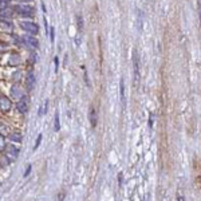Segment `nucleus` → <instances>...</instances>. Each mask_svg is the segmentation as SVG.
<instances>
[{
  "instance_id": "aec40b11",
  "label": "nucleus",
  "mask_w": 201,
  "mask_h": 201,
  "mask_svg": "<svg viewBox=\"0 0 201 201\" xmlns=\"http://www.w3.org/2000/svg\"><path fill=\"white\" fill-rule=\"evenodd\" d=\"M31 169H32V166H31V165H30V166L27 168V170H26V173H24V177H27V176L30 174V172H31Z\"/></svg>"
},
{
  "instance_id": "7ed1b4c3",
  "label": "nucleus",
  "mask_w": 201,
  "mask_h": 201,
  "mask_svg": "<svg viewBox=\"0 0 201 201\" xmlns=\"http://www.w3.org/2000/svg\"><path fill=\"white\" fill-rule=\"evenodd\" d=\"M20 27H22L24 31H27L30 34H36L38 32V26H36V23H34V22H22L20 23Z\"/></svg>"
},
{
  "instance_id": "0eeeda50",
  "label": "nucleus",
  "mask_w": 201,
  "mask_h": 201,
  "mask_svg": "<svg viewBox=\"0 0 201 201\" xmlns=\"http://www.w3.org/2000/svg\"><path fill=\"white\" fill-rule=\"evenodd\" d=\"M0 107H2L3 110H9V107H11V102H9V99L7 97H0Z\"/></svg>"
},
{
  "instance_id": "ddd939ff",
  "label": "nucleus",
  "mask_w": 201,
  "mask_h": 201,
  "mask_svg": "<svg viewBox=\"0 0 201 201\" xmlns=\"http://www.w3.org/2000/svg\"><path fill=\"white\" fill-rule=\"evenodd\" d=\"M9 138H11L14 142H22V135L18 134V133H14V134H9Z\"/></svg>"
},
{
  "instance_id": "39448f33",
  "label": "nucleus",
  "mask_w": 201,
  "mask_h": 201,
  "mask_svg": "<svg viewBox=\"0 0 201 201\" xmlns=\"http://www.w3.org/2000/svg\"><path fill=\"white\" fill-rule=\"evenodd\" d=\"M23 40H24V43L27 44V46L30 47H34V48H38L39 47V42H38V39L35 38V36H23Z\"/></svg>"
},
{
  "instance_id": "412c9836",
  "label": "nucleus",
  "mask_w": 201,
  "mask_h": 201,
  "mask_svg": "<svg viewBox=\"0 0 201 201\" xmlns=\"http://www.w3.org/2000/svg\"><path fill=\"white\" fill-rule=\"evenodd\" d=\"M8 0H0V4H7Z\"/></svg>"
},
{
  "instance_id": "423d86ee",
  "label": "nucleus",
  "mask_w": 201,
  "mask_h": 201,
  "mask_svg": "<svg viewBox=\"0 0 201 201\" xmlns=\"http://www.w3.org/2000/svg\"><path fill=\"white\" fill-rule=\"evenodd\" d=\"M119 94H121V102H122V107H126V97H125V80L123 78L119 82Z\"/></svg>"
},
{
  "instance_id": "6ab92c4d",
  "label": "nucleus",
  "mask_w": 201,
  "mask_h": 201,
  "mask_svg": "<svg viewBox=\"0 0 201 201\" xmlns=\"http://www.w3.org/2000/svg\"><path fill=\"white\" fill-rule=\"evenodd\" d=\"M50 35H51V36H50V39H51V42H54V28L51 27V28H50Z\"/></svg>"
},
{
  "instance_id": "f8f14e48",
  "label": "nucleus",
  "mask_w": 201,
  "mask_h": 201,
  "mask_svg": "<svg viewBox=\"0 0 201 201\" xmlns=\"http://www.w3.org/2000/svg\"><path fill=\"white\" fill-rule=\"evenodd\" d=\"M18 153H19V149L14 148V146H9V148H8V154L11 155V157L16 158V157H18Z\"/></svg>"
},
{
  "instance_id": "4468645a",
  "label": "nucleus",
  "mask_w": 201,
  "mask_h": 201,
  "mask_svg": "<svg viewBox=\"0 0 201 201\" xmlns=\"http://www.w3.org/2000/svg\"><path fill=\"white\" fill-rule=\"evenodd\" d=\"M54 129L55 132H59L60 130V125H59V114H55V123H54Z\"/></svg>"
},
{
  "instance_id": "20e7f679",
  "label": "nucleus",
  "mask_w": 201,
  "mask_h": 201,
  "mask_svg": "<svg viewBox=\"0 0 201 201\" xmlns=\"http://www.w3.org/2000/svg\"><path fill=\"white\" fill-rule=\"evenodd\" d=\"M16 107L20 113H27L28 111V99L27 97H20L19 100H18V103H16Z\"/></svg>"
},
{
  "instance_id": "f257e3e1",
  "label": "nucleus",
  "mask_w": 201,
  "mask_h": 201,
  "mask_svg": "<svg viewBox=\"0 0 201 201\" xmlns=\"http://www.w3.org/2000/svg\"><path fill=\"white\" fill-rule=\"evenodd\" d=\"M133 66H134V78L135 82H138L139 79V58H138V51L133 50Z\"/></svg>"
},
{
  "instance_id": "9b49d317",
  "label": "nucleus",
  "mask_w": 201,
  "mask_h": 201,
  "mask_svg": "<svg viewBox=\"0 0 201 201\" xmlns=\"http://www.w3.org/2000/svg\"><path fill=\"white\" fill-rule=\"evenodd\" d=\"M12 95H14V98H20L23 95V93H22V90H20L18 86H15V87H12Z\"/></svg>"
},
{
  "instance_id": "dca6fc26",
  "label": "nucleus",
  "mask_w": 201,
  "mask_h": 201,
  "mask_svg": "<svg viewBox=\"0 0 201 201\" xmlns=\"http://www.w3.org/2000/svg\"><path fill=\"white\" fill-rule=\"evenodd\" d=\"M44 111H47V100H46V102H44V105H43V107L40 109V111H39V115H40V117H42V115L44 114Z\"/></svg>"
},
{
  "instance_id": "f03ea898",
  "label": "nucleus",
  "mask_w": 201,
  "mask_h": 201,
  "mask_svg": "<svg viewBox=\"0 0 201 201\" xmlns=\"http://www.w3.org/2000/svg\"><path fill=\"white\" fill-rule=\"evenodd\" d=\"M15 9H16V12L19 15H22V16H32V15H34V8L32 7H28V6H23V4L16 6V7H15Z\"/></svg>"
},
{
  "instance_id": "f3484780",
  "label": "nucleus",
  "mask_w": 201,
  "mask_h": 201,
  "mask_svg": "<svg viewBox=\"0 0 201 201\" xmlns=\"http://www.w3.org/2000/svg\"><path fill=\"white\" fill-rule=\"evenodd\" d=\"M4 146H6V144H4V138L0 135V150H3Z\"/></svg>"
},
{
  "instance_id": "a211bd4d",
  "label": "nucleus",
  "mask_w": 201,
  "mask_h": 201,
  "mask_svg": "<svg viewBox=\"0 0 201 201\" xmlns=\"http://www.w3.org/2000/svg\"><path fill=\"white\" fill-rule=\"evenodd\" d=\"M54 63H55V73H58V66H59V60H58V57H55V59H54Z\"/></svg>"
},
{
  "instance_id": "1a4fd4ad",
  "label": "nucleus",
  "mask_w": 201,
  "mask_h": 201,
  "mask_svg": "<svg viewBox=\"0 0 201 201\" xmlns=\"http://www.w3.org/2000/svg\"><path fill=\"white\" fill-rule=\"evenodd\" d=\"M90 121H91L93 128L97 126V110H95L94 107H91V110H90Z\"/></svg>"
},
{
  "instance_id": "9d476101",
  "label": "nucleus",
  "mask_w": 201,
  "mask_h": 201,
  "mask_svg": "<svg viewBox=\"0 0 201 201\" xmlns=\"http://www.w3.org/2000/svg\"><path fill=\"white\" fill-rule=\"evenodd\" d=\"M11 16H12V11H11V9H8V8L0 9V18H3V19H9Z\"/></svg>"
},
{
  "instance_id": "2eb2a0df",
  "label": "nucleus",
  "mask_w": 201,
  "mask_h": 201,
  "mask_svg": "<svg viewBox=\"0 0 201 201\" xmlns=\"http://www.w3.org/2000/svg\"><path fill=\"white\" fill-rule=\"evenodd\" d=\"M42 138H43V135H42V134H39V135H38V139H36V144H35V146H34V150H36V149L39 148L40 142H42Z\"/></svg>"
},
{
  "instance_id": "6e6552de",
  "label": "nucleus",
  "mask_w": 201,
  "mask_h": 201,
  "mask_svg": "<svg viewBox=\"0 0 201 201\" xmlns=\"http://www.w3.org/2000/svg\"><path fill=\"white\" fill-rule=\"evenodd\" d=\"M26 83H27L28 90H32V89H34V86H35V78H34V74H32V73L28 74V77H27V79H26Z\"/></svg>"
}]
</instances>
